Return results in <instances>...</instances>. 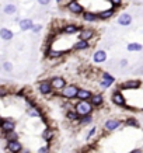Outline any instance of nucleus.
<instances>
[{"mask_svg":"<svg viewBox=\"0 0 143 153\" xmlns=\"http://www.w3.org/2000/svg\"><path fill=\"white\" fill-rule=\"evenodd\" d=\"M91 110H93V104L91 103H88L87 100H80L79 103L76 104V111L79 115H88V114L91 113Z\"/></svg>","mask_w":143,"mask_h":153,"instance_id":"nucleus-1","label":"nucleus"},{"mask_svg":"<svg viewBox=\"0 0 143 153\" xmlns=\"http://www.w3.org/2000/svg\"><path fill=\"white\" fill-rule=\"evenodd\" d=\"M67 10L70 11L72 14H81V13H84V8H83V6L80 4L77 0H70L67 3Z\"/></svg>","mask_w":143,"mask_h":153,"instance_id":"nucleus-2","label":"nucleus"},{"mask_svg":"<svg viewBox=\"0 0 143 153\" xmlns=\"http://www.w3.org/2000/svg\"><path fill=\"white\" fill-rule=\"evenodd\" d=\"M77 91H79V87L74 86V84L65 86L63 91H62V96L66 97V98H74V97H77Z\"/></svg>","mask_w":143,"mask_h":153,"instance_id":"nucleus-3","label":"nucleus"},{"mask_svg":"<svg viewBox=\"0 0 143 153\" xmlns=\"http://www.w3.org/2000/svg\"><path fill=\"white\" fill-rule=\"evenodd\" d=\"M114 81H115V77H114V76H111L110 73H104L103 79L100 81V87H101V89H108Z\"/></svg>","mask_w":143,"mask_h":153,"instance_id":"nucleus-4","label":"nucleus"},{"mask_svg":"<svg viewBox=\"0 0 143 153\" xmlns=\"http://www.w3.org/2000/svg\"><path fill=\"white\" fill-rule=\"evenodd\" d=\"M51 84H52V89L60 90V89H63L65 86H66V81H65L63 77H59V76H56V77H53V79L51 80Z\"/></svg>","mask_w":143,"mask_h":153,"instance_id":"nucleus-5","label":"nucleus"},{"mask_svg":"<svg viewBox=\"0 0 143 153\" xmlns=\"http://www.w3.org/2000/svg\"><path fill=\"white\" fill-rule=\"evenodd\" d=\"M131 23H132V16L128 13H122L118 17V24L122 27H128V25H131Z\"/></svg>","mask_w":143,"mask_h":153,"instance_id":"nucleus-6","label":"nucleus"},{"mask_svg":"<svg viewBox=\"0 0 143 153\" xmlns=\"http://www.w3.org/2000/svg\"><path fill=\"white\" fill-rule=\"evenodd\" d=\"M124 90H135V89H139L140 87V80H128V81H124L122 86H121Z\"/></svg>","mask_w":143,"mask_h":153,"instance_id":"nucleus-7","label":"nucleus"},{"mask_svg":"<svg viewBox=\"0 0 143 153\" xmlns=\"http://www.w3.org/2000/svg\"><path fill=\"white\" fill-rule=\"evenodd\" d=\"M93 61L95 63H104L107 61V52L105 51H97L93 55Z\"/></svg>","mask_w":143,"mask_h":153,"instance_id":"nucleus-8","label":"nucleus"},{"mask_svg":"<svg viewBox=\"0 0 143 153\" xmlns=\"http://www.w3.org/2000/svg\"><path fill=\"white\" fill-rule=\"evenodd\" d=\"M81 30V25H76V24H66L63 27V32L67 34V35H72V34H76L77 31Z\"/></svg>","mask_w":143,"mask_h":153,"instance_id":"nucleus-9","label":"nucleus"},{"mask_svg":"<svg viewBox=\"0 0 143 153\" xmlns=\"http://www.w3.org/2000/svg\"><path fill=\"white\" fill-rule=\"evenodd\" d=\"M40 91L42 94H49L52 91V84H51V80H45L40 83Z\"/></svg>","mask_w":143,"mask_h":153,"instance_id":"nucleus-10","label":"nucleus"},{"mask_svg":"<svg viewBox=\"0 0 143 153\" xmlns=\"http://www.w3.org/2000/svg\"><path fill=\"white\" fill-rule=\"evenodd\" d=\"M32 27H34V23H32L31 18L20 20V30H23V31H28V30H32Z\"/></svg>","mask_w":143,"mask_h":153,"instance_id":"nucleus-11","label":"nucleus"},{"mask_svg":"<svg viewBox=\"0 0 143 153\" xmlns=\"http://www.w3.org/2000/svg\"><path fill=\"white\" fill-rule=\"evenodd\" d=\"M112 103L115 105H125V98L119 91H114L112 94Z\"/></svg>","mask_w":143,"mask_h":153,"instance_id":"nucleus-12","label":"nucleus"},{"mask_svg":"<svg viewBox=\"0 0 143 153\" xmlns=\"http://www.w3.org/2000/svg\"><path fill=\"white\" fill-rule=\"evenodd\" d=\"M104 127H105L107 131H115L118 127H121V121L119 120H108Z\"/></svg>","mask_w":143,"mask_h":153,"instance_id":"nucleus-13","label":"nucleus"},{"mask_svg":"<svg viewBox=\"0 0 143 153\" xmlns=\"http://www.w3.org/2000/svg\"><path fill=\"white\" fill-rule=\"evenodd\" d=\"M83 20L87 21V23L97 21V20H98V14H97V13H93V11H86V13L83 14Z\"/></svg>","mask_w":143,"mask_h":153,"instance_id":"nucleus-14","label":"nucleus"},{"mask_svg":"<svg viewBox=\"0 0 143 153\" xmlns=\"http://www.w3.org/2000/svg\"><path fill=\"white\" fill-rule=\"evenodd\" d=\"M80 40H84V41H90L91 38H94V31L93 30H83L80 32L79 35Z\"/></svg>","mask_w":143,"mask_h":153,"instance_id":"nucleus-15","label":"nucleus"},{"mask_svg":"<svg viewBox=\"0 0 143 153\" xmlns=\"http://www.w3.org/2000/svg\"><path fill=\"white\" fill-rule=\"evenodd\" d=\"M7 147H8V150L13 153H18L21 150V145H20V142H17V140H10Z\"/></svg>","mask_w":143,"mask_h":153,"instance_id":"nucleus-16","label":"nucleus"},{"mask_svg":"<svg viewBox=\"0 0 143 153\" xmlns=\"http://www.w3.org/2000/svg\"><path fill=\"white\" fill-rule=\"evenodd\" d=\"M73 48L76 49V51H84V49L90 48V44H88V41L80 40V41H77V42L74 44V47H73Z\"/></svg>","mask_w":143,"mask_h":153,"instance_id":"nucleus-17","label":"nucleus"},{"mask_svg":"<svg viewBox=\"0 0 143 153\" xmlns=\"http://www.w3.org/2000/svg\"><path fill=\"white\" fill-rule=\"evenodd\" d=\"M0 37L4 41H10L14 37V34H13L11 30H8V28H1V30H0Z\"/></svg>","mask_w":143,"mask_h":153,"instance_id":"nucleus-18","label":"nucleus"},{"mask_svg":"<svg viewBox=\"0 0 143 153\" xmlns=\"http://www.w3.org/2000/svg\"><path fill=\"white\" fill-rule=\"evenodd\" d=\"M114 13H115V7L108 8V10H104V11H100V13H98V18H101V20H107V18L112 17Z\"/></svg>","mask_w":143,"mask_h":153,"instance_id":"nucleus-19","label":"nucleus"},{"mask_svg":"<svg viewBox=\"0 0 143 153\" xmlns=\"http://www.w3.org/2000/svg\"><path fill=\"white\" fill-rule=\"evenodd\" d=\"M90 103L93 105H101L104 103V98L101 94H91V97H90Z\"/></svg>","mask_w":143,"mask_h":153,"instance_id":"nucleus-20","label":"nucleus"},{"mask_svg":"<svg viewBox=\"0 0 143 153\" xmlns=\"http://www.w3.org/2000/svg\"><path fill=\"white\" fill-rule=\"evenodd\" d=\"M126 49L129 52H139V51H142L143 49V45L142 44H139V42H131V44H128Z\"/></svg>","mask_w":143,"mask_h":153,"instance_id":"nucleus-21","label":"nucleus"},{"mask_svg":"<svg viewBox=\"0 0 143 153\" xmlns=\"http://www.w3.org/2000/svg\"><path fill=\"white\" fill-rule=\"evenodd\" d=\"M90 97H91V93L88 90L79 89V91H77V98L79 100H90Z\"/></svg>","mask_w":143,"mask_h":153,"instance_id":"nucleus-22","label":"nucleus"},{"mask_svg":"<svg viewBox=\"0 0 143 153\" xmlns=\"http://www.w3.org/2000/svg\"><path fill=\"white\" fill-rule=\"evenodd\" d=\"M0 125H1V128H3L4 132H11V131H14V122H11V121H3Z\"/></svg>","mask_w":143,"mask_h":153,"instance_id":"nucleus-23","label":"nucleus"},{"mask_svg":"<svg viewBox=\"0 0 143 153\" xmlns=\"http://www.w3.org/2000/svg\"><path fill=\"white\" fill-rule=\"evenodd\" d=\"M63 54H65V51H55V49H49V51H48V56L53 58V59H56V58H60Z\"/></svg>","mask_w":143,"mask_h":153,"instance_id":"nucleus-24","label":"nucleus"},{"mask_svg":"<svg viewBox=\"0 0 143 153\" xmlns=\"http://www.w3.org/2000/svg\"><path fill=\"white\" fill-rule=\"evenodd\" d=\"M16 11H17V7L14 6V4H6V6H4V13L8 14V16L14 14Z\"/></svg>","mask_w":143,"mask_h":153,"instance_id":"nucleus-25","label":"nucleus"},{"mask_svg":"<svg viewBox=\"0 0 143 153\" xmlns=\"http://www.w3.org/2000/svg\"><path fill=\"white\" fill-rule=\"evenodd\" d=\"M52 136H53V131H52V129H49V128H48L47 131H44V134H42V138H44L45 140H51Z\"/></svg>","mask_w":143,"mask_h":153,"instance_id":"nucleus-26","label":"nucleus"},{"mask_svg":"<svg viewBox=\"0 0 143 153\" xmlns=\"http://www.w3.org/2000/svg\"><path fill=\"white\" fill-rule=\"evenodd\" d=\"M66 117L73 121V120H77L79 118V114H77V111H69V113L66 114Z\"/></svg>","mask_w":143,"mask_h":153,"instance_id":"nucleus-27","label":"nucleus"},{"mask_svg":"<svg viewBox=\"0 0 143 153\" xmlns=\"http://www.w3.org/2000/svg\"><path fill=\"white\" fill-rule=\"evenodd\" d=\"M126 125H128V127H137L139 124H137V121H136L135 118H128V120H126Z\"/></svg>","mask_w":143,"mask_h":153,"instance_id":"nucleus-28","label":"nucleus"},{"mask_svg":"<svg viewBox=\"0 0 143 153\" xmlns=\"http://www.w3.org/2000/svg\"><path fill=\"white\" fill-rule=\"evenodd\" d=\"M3 69H4L6 72H11V70H13V65L10 63V62H4V63H3Z\"/></svg>","mask_w":143,"mask_h":153,"instance_id":"nucleus-29","label":"nucleus"},{"mask_svg":"<svg viewBox=\"0 0 143 153\" xmlns=\"http://www.w3.org/2000/svg\"><path fill=\"white\" fill-rule=\"evenodd\" d=\"M30 115H31V117H41V114H40V111H38V110H35V108H31V110H30Z\"/></svg>","mask_w":143,"mask_h":153,"instance_id":"nucleus-30","label":"nucleus"},{"mask_svg":"<svg viewBox=\"0 0 143 153\" xmlns=\"http://www.w3.org/2000/svg\"><path fill=\"white\" fill-rule=\"evenodd\" d=\"M108 1L112 4V7H118L122 4V0H108Z\"/></svg>","mask_w":143,"mask_h":153,"instance_id":"nucleus-31","label":"nucleus"},{"mask_svg":"<svg viewBox=\"0 0 143 153\" xmlns=\"http://www.w3.org/2000/svg\"><path fill=\"white\" fill-rule=\"evenodd\" d=\"M7 139H10V140H16L17 134H14L13 131H11V132H7Z\"/></svg>","mask_w":143,"mask_h":153,"instance_id":"nucleus-32","label":"nucleus"},{"mask_svg":"<svg viewBox=\"0 0 143 153\" xmlns=\"http://www.w3.org/2000/svg\"><path fill=\"white\" fill-rule=\"evenodd\" d=\"M41 30H42V25L41 24H35L34 27H32V31L34 32H40Z\"/></svg>","mask_w":143,"mask_h":153,"instance_id":"nucleus-33","label":"nucleus"},{"mask_svg":"<svg viewBox=\"0 0 143 153\" xmlns=\"http://www.w3.org/2000/svg\"><path fill=\"white\" fill-rule=\"evenodd\" d=\"M91 122V117H88V115H84V118L81 120V124H90Z\"/></svg>","mask_w":143,"mask_h":153,"instance_id":"nucleus-34","label":"nucleus"},{"mask_svg":"<svg viewBox=\"0 0 143 153\" xmlns=\"http://www.w3.org/2000/svg\"><path fill=\"white\" fill-rule=\"evenodd\" d=\"M38 153H49V147L48 146H42L40 150H38Z\"/></svg>","mask_w":143,"mask_h":153,"instance_id":"nucleus-35","label":"nucleus"},{"mask_svg":"<svg viewBox=\"0 0 143 153\" xmlns=\"http://www.w3.org/2000/svg\"><path fill=\"white\" fill-rule=\"evenodd\" d=\"M38 3H40V4H42V6H47V4H49V3H51V0H38Z\"/></svg>","mask_w":143,"mask_h":153,"instance_id":"nucleus-36","label":"nucleus"},{"mask_svg":"<svg viewBox=\"0 0 143 153\" xmlns=\"http://www.w3.org/2000/svg\"><path fill=\"white\" fill-rule=\"evenodd\" d=\"M6 93H7V90L4 89V87H0V97H1V96H6Z\"/></svg>","mask_w":143,"mask_h":153,"instance_id":"nucleus-37","label":"nucleus"},{"mask_svg":"<svg viewBox=\"0 0 143 153\" xmlns=\"http://www.w3.org/2000/svg\"><path fill=\"white\" fill-rule=\"evenodd\" d=\"M129 153H142V150L140 149H133V150H131Z\"/></svg>","mask_w":143,"mask_h":153,"instance_id":"nucleus-38","label":"nucleus"},{"mask_svg":"<svg viewBox=\"0 0 143 153\" xmlns=\"http://www.w3.org/2000/svg\"><path fill=\"white\" fill-rule=\"evenodd\" d=\"M94 132H95V128H93V129H91V131H90V134H88V136H87V138L93 136V134H94Z\"/></svg>","mask_w":143,"mask_h":153,"instance_id":"nucleus-39","label":"nucleus"},{"mask_svg":"<svg viewBox=\"0 0 143 153\" xmlns=\"http://www.w3.org/2000/svg\"><path fill=\"white\" fill-rule=\"evenodd\" d=\"M126 61H125V59H122V61H121V65H122V66H126Z\"/></svg>","mask_w":143,"mask_h":153,"instance_id":"nucleus-40","label":"nucleus"},{"mask_svg":"<svg viewBox=\"0 0 143 153\" xmlns=\"http://www.w3.org/2000/svg\"><path fill=\"white\" fill-rule=\"evenodd\" d=\"M0 124H1V121H0Z\"/></svg>","mask_w":143,"mask_h":153,"instance_id":"nucleus-41","label":"nucleus"},{"mask_svg":"<svg viewBox=\"0 0 143 153\" xmlns=\"http://www.w3.org/2000/svg\"><path fill=\"white\" fill-rule=\"evenodd\" d=\"M77 1H79V0H77Z\"/></svg>","mask_w":143,"mask_h":153,"instance_id":"nucleus-42","label":"nucleus"}]
</instances>
